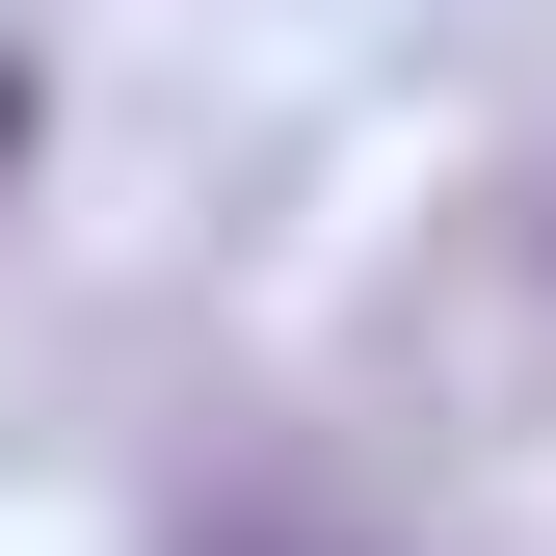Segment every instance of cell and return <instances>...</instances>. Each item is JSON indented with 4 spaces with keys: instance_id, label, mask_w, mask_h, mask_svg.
<instances>
[{
    "instance_id": "6da1fadb",
    "label": "cell",
    "mask_w": 556,
    "mask_h": 556,
    "mask_svg": "<svg viewBox=\"0 0 556 556\" xmlns=\"http://www.w3.org/2000/svg\"><path fill=\"white\" fill-rule=\"evenodd\" d=\"M0 160H27V53H0Z\"/></svg>"
}]
</instances>
